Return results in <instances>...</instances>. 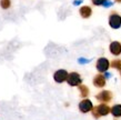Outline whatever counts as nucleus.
Returning <instances> with one entry per match:
<instances>
[{
    "label": "nucleus",
    "mask_w": 121,
    "mask_h": 120,
    "mask_svg": "<svg viewBox=\"0 0 121 120\" xmlns=\"http://www.w3.org/2000/svg\"><path fill=\"white\" fill-rule=\"evenodd\" d=\"M110 66L113 69H117V70H120L121 71V59H116V60H113V61L110 63Z\"/></svg>",
    "instance_id": "obj_13"
},
{
    "label": "nucleus",
    "mask_w": 121,
    "mask_h": 120,
    "mask_svg": "<svg viewBox=\"0 0 121 120\" xmlns=\"http://www.w3.org/2000/svg\"><path fill=\"white\" fill-rule=\"evenodd\" d=\"M111 113H112V116L116 117V118L121 117V105H114L113 107L111 108Z\"/></svg>",
    "instance_id": "obj_11"
},
{
    "label": "nucleus",
    "mask_w": 121,
    "mask_h": 120,
    "mask_svg": "<svg viewBox=\"0 0 121 120\" xmlns=\"http://www.w3.org/2000/svg\"><path fill=\"white\" fill-rule=\"evenodd\" d=\"M103 76L106 77V79H109V78H111V77H112V75H111L110 72H104V75H103Z\"/></svg>",
    "instance_id": "obj_18"
},
{
    "label": "nucleus",
    "mask_w": 121,
    "mask_h": 120,
    "mask_svg": "<svg viewBox=\"0 0 121 120\" xmlns=\"http://www.w3.org/2000/svg\"><path fill=\"white\" fill-rule=\"evenodd\" d=\"M109 26L112 29H119L121 28V16L117 12H112L109 16Z\"/></svg>",
    "instance_id": "obj_4"
},
{
    "label": "nucleus",
    "mask_w": 121,
    "mask_h": 120,
    "mask_svg": "<svg viewBox=\"0 0 121 120\" xmlns=\"http://www.w3.org/2000/svg\"><path fill=\"white\" fill-rule=\"evenodd\" d=\"M112 4H113V2H112L111 0H106V1H104V4H103L102 6L104 8H109V7H111Z\"/></svg>",
    "instance_id": "obj_17"
},
{
    "label": "nucleus",
    "mask_w": 121,
    "mask_h": 120,
    "mask_svg": "<svg viewBox=\"0 0 121 120\" xmlns=\"http://www.w3.org/2000/svg\"><path fill=\"white\" fill-rule=\"evenodd\" d=\"M92 116L95 118H100V117L107 116L111 112V108L106 103H101V105L97 106V107H93L92 109Z\"/></svg>",
    "instance_id": "obj_1"
},
{
    "label": "nucleus",
    "mask_w": 121,
    "mask_h": 120,
    "mask_svg": "<svg viewBox=\"0 0 121 120\" xmlns=\"http://www.w3.org/2000/svg\"><path fill=\"white\" fill-rule=\"evenodd\" d=\"M0 6L2 9H8L11 6V1L10 0H0Z\"/></svg>",
    "instance_id": "obj_14"
},
{
    "label": "nucleus",
    "mask_w": 121,
    "mask_h": 120,
    "mask_svg": "<svg viewBox=\"0 0 121 120\" xmlns=\"http://www.w3.org/2000/svg\"><path fill=\"white\" fill-rule=\"evenodd\" d=\"M109 67H110V62H109V60L107 58H104V57H101V58H99L97 60L95 68H97V70H98L100 73L107 72L108 69H109Z\"/></svg>",
    "instance_id": "obj_3"
},
{
    "label": "nucleus",
    "mask_w": 121,
    "mask_h": 120,
    "mask_svg": "<svg viewBox=\"0 0 121 120\" xmlns=\"http://www.w3.org/2000/svg\"><path fill=\"white\" fill-rule=\"evenodd\" d=\"M68 75H69V73L67 72V70L59 69L53 73V79H55V81L57 84H62L63 81H67Z\"/></svg>",
    "instance_id": "obj_6"
},
{
    "label": "nucleus",
    "mask_w": 121,
    "mask_h": 120,
    "mask_svg": "<svg viewBox=\"0 0 121 120\" xmlns=\"http://www.w3.org/2000/svg\"><path fill=\"white\" fill-rule=\"evenodd\" d=\"M92 109H93V105H92L91 100H89V99H83L79 103V110L82 113L90 112V111H92Z\"/></svg>",
    "instance_id": "obj_7"
},
{
    "label": "nucleus",
    "mask_w": 121,
    "mask_h": 120,
    "mask_svg": "<svg viewBox=\"0 0 121 120\" xmlns=\"http://www.w3.org/2000/svg\"><path fill=\"white\" fill-rule=\"evenodd\" d=\"M79 88V91H80V96L82 98H87L89 95V89L87 86H84V84H80V86H78Z\"/></svg>",
    "instance_id": "obj_12"
},
{
    "label": "nucleus",
    "mask_w": 121,
    "mask_h": 120,
    "mask_svg": "<svg viewBox=\"0 0 121 120\" xmlns=\"http://www.w3.org/2000/svg\"><path fill=\"white\" fill-rule=\"evenodd\" d=\"M109 50L113 56L121 55V44L119 41H112L109 46Z\"/></svg>",
    "instance_id": "obj_9"
},
{
    "label": "nucleus",
    "mask_w": 121,
    "mask_h": 120,
    "mask_svg": "<svg viewBox=\"0 0 121 120\" xmlns=\"http://www.w3.org/2000/svg\"><path fill=\"white\" fill-rule=\"evenodd\" d=\"M90 61H91L90 59L82 58V57H81V58H79V59H78V62H79L80 65H87V63H89V62H90Z\"/></svg>",
    "instance_id": "obj_15"
},
{
    "label": "nucleus",
    "mask_w": 121,
    "mask_h": 120,
    "mask_svg": "<svg viewBox=\"0 0 121 120\" xmlns=\"http://www.w3.org/2000/svg\"><path fill=\"white\" fill-rule=\"evenodd\" d=\"M67 82L71 87H76V86H80L82 82V78L78 72H70L67 78Z\"/></svg>",
    "instance_id": "obj_2"
},
{
    "label": "nucleus",
    "mask_w": 121,
    "mask_h": 120,
    "mask_svg": "<svg viewBox=\"0 0 121 120\" xmlns=\"http://www.w3.org/2000/svg\"><path fill=\"white\" fill-rule=\"evenodd\" d=\"M116 1H117V2H121V0H116Z\"/></svg>",
    "instance_id": "obj_20"
},
{
    "label": "nucleus",
    "mask_w": 121,
    "mask_h": 120,
    "mask_svg": "<svg viewBox=\"0 0 121 120\" xmlns=\"http://www.w3.org/2000/svg\"><path fill=\"white\" fill-rule=\"evenodd\" d=\"M120 76H121V71H120Z\"/></svg>",
    "instance_id": "obj_21"
},
{
    "label": "nucleus",
    "mask_w": 121,
    "mask_h": 120,
    "mask_svg": "<svg viewBox=\"0 0 121 120\" xmlns=\"http://www.w3.org/2000/svg\"><path fill=\"white\" fill-rule=\"evenodd\" d=\"M93 84L97 88H103L106 86V77L101 73L95 75V78H93Z\"/></svg>",
    "instance_id": "obj_8"
},
{
    "label": "nucleus",
    "mask_w": 121,
    "mask_h": 120,
    "mask_svg": "<svg viewBox=\"0 0 121 120\" xmlns=\"http://www.w3.org/2000/svg\"><path fill=\"white\" fill-rule=\"evenodd\" d=\"M92 4H95V6H102L103 4H104V1L106 0H91Z\"/></svg>",
    "instance_id": "obj_16"
},
{
    "label": "nucleus",
    "mask_w": 121,
    "mask_h": 120,
    "mask_svg": "<svg viewBox=\"0 0 121 120\" xmlns=\"http://www.w3.org/2000/svg\"><path fill=\"white\" fill-rule=\"evenodd\" d=\"M79 13H80V16L82 17V18L87 19V18H89V17L91 16L92 10H91V8L88 7V6H83V7L80 8V10H79Z\"/></svg>",
    "instance_id": "obj_10"
},
{
    "label": "nucleus",
    "mask_w": 121,
    "mask_h": 120,
    "mask_svg": "<svg viewBox=\"0 0 121 120\" xmlns=\"http://www.w3.org/2000/svg\"><path fill=\"white\" fill-rule=\"evenodd\" d=\"M82 1H83V0H74V1H73V4H74V6H78V4H82Z\"/></svg>",
    "instance_id": "obj_19"
},
{
    "label": "nucleus",
    "mask_w": 121,
    "mask_h": 120,
    "mask_svg": "<svg viewBox=\"0 0 121 120\" xmlns=\"http://www.w3.org/2000/svg\"><path fill=\"white\" fill-rule=\"evenodd\" d=\"M95 99L98 101H101L102 103L109 102L112 100V92L109 90H102L101 92H99L98 95L95 96Z\"/></svg>",
    "instance_id": "obj_5"
}]
</instances>
